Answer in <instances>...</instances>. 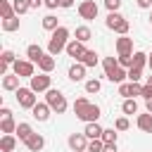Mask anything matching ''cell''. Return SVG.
<instances>
[{"instance_id": "2e32d148", "label": "cell", "mask_w": 152, "mask_h": 152, "mask_svg": "<svg viewBox=\"0 0 152 152\" xmlns=\"http://www.w3.org/2000/svg\"><path fill=\"white\" fill-rule=\"evenodd\" d=\"M17 135L14 133H2V138H0V150L2 152H14L17 150Z\"/></svg>"}, {"instance_id": "836d02e7", "label": "cell", "mask_w": 152, "mask_h": 152, "mask_svg": "<svg viewBox=\"0 0 152 152\" xmlns=\"http://www.w3.org/2000/svg\"><path fill=\"white\" fill-rule=\"evenodd\" d=\"M116 66H121V64H119V57H104V59H102V69H104V74L112 71V69H116Z\"/></svg>"}, {"instance_id": "3957f363", "label": "cell", "mask_w": 152, "mask_h": 152, "mask_svg": "<svg viewBox=\"0 0 152 152\" xmlns=\"http://www.w3.org/2000/svg\"><path fill=\"white\" fill-rule=\"evenodd\" d=\"M104 26L112 28L114 33H119V36H128V28H131L128 19H126L124 14H119V12H109L107 19H104Z\"/></svg>"}, {"instance_id": "5bb4252c", "label": "cell", "mask_w": 152, "mask_h": 152, "mask_svg": "<svg viewBox=\"0 0 152 152\" xmlns=\"http://www.w3.org/2000/svg\"><path fill=\"white\" fill-rule=\"evenodd\" d=\"M116 52H119V55H133V38L119 36V38H116Z\"/></svg>"}, {"instance_id": "c3c4849f", "label": "cell", "mask_w": 152, "mask_h": 152, "mask_svg": "<svg viewBox=\"0 0 152 152\" xmlns=\"http://www.w3.org/2000/svg\"><path fill=\"white\" fill-rule=\"evenodd\" d=\"M28 5H31V10H38L43 5V0H28Z\"/></svg>"}, {"instance_id": "cb8c5ba5", "label": "cell", "mask_w": 152, "mask_h": 152, "mask_svg": "<svg viewBox=\"0 0 152 152\" xmlns=\"http://www.w3.org/2000/svg\"><path fill=\"white\" fill-rule=\"evenodd\" d=\"M43 55H45V52H43V48H40V45H36V43L26 48V57H28L31 62H36V64L40 62V57H43Z\"/></svg>"}, {"instance_id": "f907efd6", "label": "cell", "mask_w": 152, "mask_h": 152, "mask_svg": "<svg viewBox=\"0 0 152 152\" xmlns=\"http://www.w3.org/2000/svg\"><path fill=\"white\" fill-rule=\"evenodd\" d=\"M147 86H152V74H150V76H147Z\"/></svg>"}, {"instance_id": "7402d4cb", "label": "cell", "mask_w": 152, "mask_h": 152, "mask_svg": "<svg viewBox=\"0 0 152 152\" xmlns=\"http://www.w3.org/2000/svg\"><path fill=\"white\" fill-rule=\"evenodd\" d=\"M55 64H57V62H55V55L45 52V55L40 57V62H38V69H40V71H45V74H50V71L55 69Z\"/></svg>"}, {"instance_id": "4dcf8cb0", "label": "cell", "mask_w": 152, "mask_h": 152, "mask_svg": "<svg viewBox=\"0 0 152 152\" xmlns=\"http://www.w3.org/2000/svg\"><path fill=\"white\" fill-rule=\"evenodd\" d=\"M0 131H2V133H14V131H17V121H14L12 116L0 119Z\"/></svg>"}, {"instance_id": "7c38bea8", "label": "cell", "mask_w": 152, "mask_h": 152, "mask_svg": "<svg viewBox=\"0 0 152 152\" xmlns=\"http://www.w3.org/2000/svg\"><path fill=\"white\" fill-rule=\"evenodd\" d=\"M50 114H52V107H50L48 102H36V107L31 109V116H33L36 121H48Z\"/></svg>"}, {"instance_id": "ac0fdd59", "label": "cell", "mask_w": 152, "mask_h": 152, "mask_svg": "<svg viewBox=\"0 0 152 152\" xmlns=\"http://www.w3.org/2000/svg\"><path fill=\"white\" fill-rule=\"evenodd\" d=\"M33 133H36V131L31 128V124H26V121L17 124V131H14V135H17V138H19L21 142H26V140H28V138H31Z\"/></svg>"}, {"instance_id": "484cf974", "label": "cell", "mask_w": 152, "mask_h": 152, "mask_svg": "<svg viewBox=\"0 0 152 152\" xmlns=\"http://www.w3.org/2000/svg\"><path fill=\"white\" fill-rule=\"evenodd\" d=\"M17 12H14V5L10 2V0H0V19H10V17H14Z\"/></svg>"}, {"instance_id": "d6a6232c", "label": "cell", "mask_w": 152, "mask_h": 152, "mask_svg": "<svg viewBox=\"0 0 152 152\" xmlns=\"http://www.w3.org/2000/svg\"><path fill=\"white\" fill-rule=\"evenodd\" d=\"M12 5H14V12L21 17V14H26L28 10H31V5H28V0H12Z\"/></svg>"}, {"instance_id": "4fadbf2b", "label": "cell", "mask_w": 152, "mask_h": 152, "mask_svg": "<svg viewBox=\"0 0 152 152\" xmlns=\"http://www.w3.org/2000/svg\"><path fill=\"white\" fill-rule=\"evenodd\" d=\"M86 64H81V62H74L71 66H69V71H66V76L74 81V83H78V81H83L86 78Z\"/></svg>"}, {"instance_id": "7a4b0ae2", "label": "cell", "mask_w": 152, "mask_h": 152, "mask_svg": "<svg viewBox=\"0 0 152 152\" xmlns=\"http://www.w3.org/2000/svg\"><path fill=\"white\" fill-rule=\"evenodd\" d=\"M71 36V31L66 28V26H59V28H55L52 33H50V40H48V52L50 55H59V52H64L66 50V45H69V38Z\"/></svg>"}, {"instance_id": "f1b7e54d", "label": "cell", "mask_w": 152, "mask_h": 152, "mask_svg": "<svg viewBox=\"0 0 152 152\" xmlns=\"http://www.w3.org/2000/svg\"><path fill=\"white\" fill-rule=\"evenodd\" d=\"M147 62H150V55H145V52H133V66H138V69H145L147 66Z\"/></svg>"}, {"instance_id": "44dd1931", "label": "cell", "mask_w": 152, "mask_h": 152, "mask_svg": "<svg viewBox=\"0 0 152 152\" xmlns=\"http://www.w3.org/2000/svg\"><path fill=\"white\" fill-rule=\"evenodd\" d=\"M135 126H138L142 133H152V114H150V112H147V114H138Z\"/></svg>"}, {"instance_id": "ba28073f", "label": "cell", "mask_w": 152, "mask_h": 152, "mask_svg": "<svg viewBox=\"0 0 152 152\" xmlns=\"http://www.w3.org/2000/svg\"><path fill=\"white\" fill-rule=\"evenodd\" d=\"M33 64H36V62H31V59H17V62L12 64V71H14L17 76H21V78H31V76L36 74Z\"/></svg>"}, {"instance_id": "8fae6325", "label": "cell", "mask_w": 152, "mask_h": 152, "mask_svg": "<svg viewBox=\"0 0 152 152\" xmlns=\"http://www.w3.org/2000/svg\"><path fill=\"white\" fill-rule=\"evenodd\" d=\"M64 52H66V55H69L71 59H76V62H78V59L83 57V52H86V43H81V40H76V38H71Z\"/></svg>"}, {"instance_id": "d590c367", "label": "cell", "mask_w": 152, "mask_h": 152, "mask_svg": "<svg viewBox=\"0 0 152 152\" xmlns=\"http://www.w3.org/2000/svg\"><path fill=\"white\" fill-rule=\"evenodd\" d=\"M102 150H104V140H102V138L88 140V152H102Z\"/></svg>"}, {"instance_id": "7bdbcfd3", "label": "cell", "mask_w": 152, "mask_h": 152, "mask_svg": "<svg viewBox=\"0 0 152 152\" xmlns=\"http://www.w3.org/2000/svg\"><path fill=\"white\" fill-rule=\"evenodd\" d=\"M43 5H45L48 10H57V7H59V0H43Z\"/></svg>"}, {"instance_id": "f5cc1de1", "label": "cell", "mask_w": 152, "mask_h": 152, "mask_svg": "<svg viewBox=\"0 0 152 152\" xmlns=\"http://www.w3.org/2000/svg\"><path fill=\"white\" fill-rule=\"evenodd\" d=\"M150 24H152V12H150Z\"/></svg>"}, {"instance_id": "f546056e", "label": "cell", "mask_w": 152, "mask_h": 152, "mask_svg": "<svg viewBox=\"0 0 152 152\" xmlns=\"http://www.w3.org/2000/svg\"><path fill=\"white\" fill-rule=\"evenodd\" d=\"M121 112H124V114H138V102H135V97H126L124 104H121Z\"/></svg>"}, {"instance_id": "db71d44e", "label": "cell", "mask_w": 152, "mask_h": 152, "mask_svg": "<svg viewBox=\"0 0 152 152\" xmlns=\"http://www.w3.org/2000/svg\"><path fill=\"white\" fill-rule=\"evenodd\" d=\"M83 152H88V150H83Z\"/></svg>"}, {"instance_id": "4316f807", "label": "cell", "mask_w": 152, "mask_h": 152, "mask_svg": "<svg viewBox=\"0 0 152 152\" xmlns=\"http://www.w3.org/2000/svg\"><path fill=\"white\" fill-rule=\"evenodd\" d=\"M2 31L12 33V31H19V14L10 17V19H2Z\"/></svg>"}, {"instance_id": "681fc988", "label": "cell", "mask_w": 152, "mask_h": 152, "mask_svg": "<svg viewBox=\"0 0 152 152\" xmlns=\"http://www.w3.org/2000/svg\"><path fill=\"white\" fill-rule=\"evenodd\" d=\"M145 109L152 114V97H150V100H145Z\"/></svg>"}, {"instance_id": "8d00e7d4", "label": "cell", "mask_w": 152, "mask_h": 152, "mask_svg": "<svg viewBox=\"0 0 152 152\" xmlns=\"http://www.w3.org/2000/svg\"><path fill=\"white\" fill-rule=\"evenodd\" d=\"M128 81H133V83H140V81H142V69H138V66H131V69H128Z\"/></svg>"}, {"instance_id": "ee69618b", "label": "cell", "mask_w": 152, "mask_h": 152, "mask_svg": "<svg viewBox=\"0 0 152 152\" xmlns=\"http://www.w3.org/2000/svg\"><path fill=\"white\" fill-rule=\"evenodd\" d=\"M142 97H145V100H150V97H152V86H147V83L142 86Z\"/></svg>"}, {"instance_id": "9a60e30c", "label": "cell", "mask_w": 152, "mask_h": 152, "mask_svg": "<svg viewBox=\"0 0 152 152\" xmlns=\"http://www.w3.org/2000/svg\"><path fill=\"white\" fill-rule=\"evenodd\" d=\"M24 145H26V150H28V152H40V150L45 147V138H43L40 133H33Z\"/></svg>"}, {"instance_id": "e0dca14e", "label": "cell", "mask_w": 152, "mask_h": 152, "mask_svg": "<svg viewBox=\"0 0 152 152\" xmlns=\"http://www.w3.org/2000/svg\"><path fill=\"white\" fill-rule=\"evenodd\" d=\"M104 76H107V81H112V83H124V81L128 78V69H124V66H116V69L107 71Z\"/></svg>"}, {"instance_id": "5b68a950", "label": "cell", "mask_w": 152, "mask_h": 152, "mask_svg": "<svg viewBox=\"0 0 152 152\" xmlns=\"http://www.w3.org/2000/svg\"><path fill=\"white\" fill-rule=\"evenodd\" d=\"M14 95H17V102H19V107H24V109H33L36 107V102H38V97H36V90L33 88H19V90H14Z\"/></svg>"}, {"instance_id": "30bf717a", "label": "cell", "mask_w": 152, "mask_h": 152, "mask_svg": "<svg viewBox=\"0 0 152 152\" xmlns=\"http://www.w3.org/2000/svg\"><path fill=\"white\" fill-rule=\"evenodd\" d=\"M66 142H69V147H71L74 152L88 150V135H86V133H71V135L66 138Z\"/></svg>"}, {"instance_id": "74e56055", "label": "cell", "mask_w": 152, "mask_h": 152, "mask_svg": "<svg viewBox=\"0 0 152 152\" xmlns=\"http://www.w3.org/2000/svg\"><path fill=\"white\" fill-rule=\"evenodd\" d=\"M116 138H119L116 128H104V131H102V140H104V142H116Z\"/></svg>"}, {"instance_id": "ab89813d", "label": "cell", "mask_w": 152, "mask_h": 152, "mask_svg": "<svg viewBox=\"0 0 152 152\" xmlns=\"http://www.w3.org/2000/svg\"><path fill=\"white\" fill-rule=\"evenodd\" d=\"M119 64L124 69H131L133 66V55H119Z\"/></svg>"}, {"instance_id": "bcb514c9", "label": "cell", "mask_w": 152, "mask_h": 152, "mask_svg": "<svg viewBox=\"0 0 152 152\" xmlns=\"http://www.w3.org/2000/svg\"><path fill=\"white\" fill-rule=\"evenodd\" d=\"M102 152H119L116 150V142H104V150Z\"/></svg>"}, {"instance_id": "ffe728a7", "label": "cell", "mask_w": 152, "mask_h": 152, "mask_svg": "<svg viewBox=\"0 0 152 152\" xmlns=\"http://www.w3.org/2000/svg\"><path fill=\"white\" fill-rule=\"evenodd\" d=\"M102 126L97 124V121H90V124H86V128H83V133L88 135V140H95V138H102Z\"/></svg>"}, {"instance_id": "f6af8a7d", "label": "cell", "mask_w": 152, "mask_h": 152, "mask_svg": "<svg viewBox=\"0 0 152 152\" xmlns=\"http://www.w3.org/2000/svg\"><path fill=\"white\" fill-rule=\"evenodd\" d=\"M7 116H12V109L10 107H0V119H7Z\"/></svg>"}, {"instance_id": "d4e9b609", "label": "cell", "mask_w": 152, "mask_h": 152, "mask_svg": "<svg viewBox=\"0 0 152 152\" xmlns=\"http://www.w3.org/2000/svg\"><path fill=\"white\" fill-rule=\"evenodd\" d=\"M78 62H81V64H86V66L90 69V66H97V62H100V59H97V52H95V50H86V52H83V57H81Z\"/></svg>"}, {"instance_id": "8992f818", "label": "cell", "mask_w": 152, "mask_h": 152, "mask_svg": "<svg viewBox=\"0 0 152 152\" xmlns=\"http://www.w3.org/2000/svg\"><path fill=\"white\" fill-rule=\"evenodd\" d=\"M28 88H33L36 93H48V90L52 88V76H50V74H45V71H40V74H33V76H31V83H28Z\"/></svg>"}, {"instance_id": "f35d334b", "label": "cell", "mask_w": 152, "mask_h": 152, "mask_svg": "<svg viewBox=\"0 0 152 152\" xmlns=\"http://www.w3.org/2000/svg\"><path fill=\"white\" fill-rule=\"evenodd\" d=\"M114 128H116V131H128V128H131V121H128V116H119V119L114 121Z\"/></svg>"}, {"instance_id": "277c9868", "label": "cell", "mask_w": 152, "mask_h": 152, "mask_svg": "<svg viewBox=\"0 0 152 152\" xmlns=\"http://www.w3.org/2000/svg\"><path fill=\"white\" fill-rule=\"evenodd\" d=\"M45 102L52 107V112H57V114H64L66 112V97H64V93L62 90H57V88H50L48 93H45Z\"/></svg>"}, {"instance_id": "e575fe53", "label": "cell", "mask_w": 152, "mask_h": 152, "mask_svg": "<svg viewBox=\"0 0 152 152\" xmlns=\"http://www.w3.org/2000/svg\"><path fill=\"white\" fill-rule=\"evenodd\" d=\"M0 62H2V64H7V66H12V64L17 62V55H14L12 50H2V55H0Z\"/></svg>"}, {"instance_id": "52a82bcc", "label": "cell", "mask_w": 152, "mask_h": 152, "mask_svg": "<svg viewBox=\"0 0 152 152\" xmlns=\"http://www.w3.org/2000/svg\"><path fill=\"white\" fill-rule=\"evenodd\" d=\"M97 12H100V7L95 5V0H81L78 2V17L81 19L93 21V19H97Z\"/></svg>"}, {"instance_id": "9c48e42d", "label": "cell", "mask_w": 152, "mask_h": 152, "mask_svg": "<svg viewBox=\"0 0 152 152\" xmlns=\"http://www.w3.org/2000/svg\"><path fill=\"white\" fill-rule=\"evenodd\" d=\"M119 95L126 100V97H138V95H142V86L140 83H133V81H128V83H119Z\"/></svg>"}, {"instance_id": "816d5d0a", "label": "cell", "mask_w": 152, "mask_h": 152, "mask_svg": "<svg viewBox=\"0 0 152 152\" xmlns=\"http://www.w3.org/2000/svg\"><path fill=\"white\" fill-rule=\"evenodd\" d=\"M147 66H150V71H152V55H150V62H147Z\"/></svg>"}, {"instance_id": "6da1fadb", "label": "cell", "mask_w": 152, "mask_h": 152, "mask_svg": "<svg viewBox=\"0 0 152 152\" xmlns=\"http://www.w3.org/2000/svg\"><path fill=\"white\" fill-rule=\"evenodd\" d=\"M74 114H76V119L90 124V121H97L102 112L95 102H88V97H76L74 100Z\"/></svg>"}, {"instance_id": "d6986e66", "label": "cell", "mask_w": 152, "mask_h": 152, "mask_svg": "<svg viewBox=\"0 0 152 152\" xmlns=\"http://www.w3.org/2000/svg\"><path fill=\"white\" fill-rule=\"evenodd\" d=\"M19 78H21V76H17L14 71H12V74H5V76H2V88H5V90H19V88H21V86H19Z\"/></svg>"}, {"instance_id": "1f68e13d", "label": "cell", "mask_w": 152, "mask_h": 152, "mask_svg": "<svg viewBox=\"0 0 152 152\" xmlns=\"http://www.w3.org/2000/svg\"><path fill=\"white\" fill-rule=\"evenodd\" d=\"M100 88H102V83H100L97 78H88V81H86V93H88V95L100 93Z\"/></svg>"}, {"instance_id": "83f0119b", "label": "cell", "mask_w": 152, "mask_h": 152, "mask_svg": "<svg viewBox=\"0 0 152 152\" xmlns=\"http://www.w3.org/2000/svg\"><path fill=\"white\" fill-rule=\"evenodd\" d=\"M43 28L52 33L55 28H59V19H57L55 14H45V17H43Z\"/></svg>"}, {"instance_id": "b9f144b4", "label": "cell", "mask_w": 152, "mask_h": 152, "mask_svg": "<svg viewBox=\"0 0 152 152\" xmlns=\"http://www.w3.org/2000/svg\"><path fill=\"white\" fill-rule=\"evenodd\" d=\"M135 5H138L140 10H150V7H152V0H135Z\"/></svg>"}, {"instance_id": "7dc6e473", "label": "cell", "mask_w": 152, "mask_h": 152, "mask_svg": "<svg viewBox=\"0 0 152 152\" xmlns=\"http://www.w3.org/2000/svg\"><path fill=\"white\" fill-rule=\"evenodd\" d=\"M59 7H64V10L74 7V0H59Z\"/></svg>"}, {"instance_id": "603a6c76", "label": "cell", "mask_w": 152, "mask_h": 152, "mask_svg": "<svg viewBox=\"0 0 152 152\" xmlns=\"http://www.w3.org/2000/svg\"><path fill=\"white\" fill-rule=\"evenodd\" d=\"M74 36H76V40H81V43H88L90 38H93V31H90V26H76V31H74Z\"/></svg>"}, {"instance_id": "60d3db41", "label": "cell", "mask_w": 152, "mask_h": 152, "mask_svg": "<svg viewBox=\"0 0 152 152\" xmlns=\"http://www.w3.org/2000/svg\"><path fill=\"white\" fill-rule=\"evenodd\" d=\"M104 7H107L109 12H119V7H121V0H104Z\"/></svg>"}]
</instances>
